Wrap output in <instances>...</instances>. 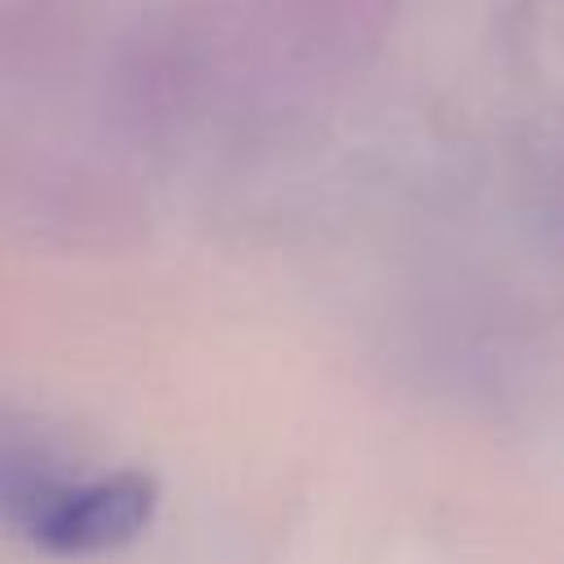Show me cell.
Here are the masks:
<instances>
[{
	"label": "cell",
	"mask_w": 564,
	"mask_h": 564,
	"mask_svg": "<svg viewBox=\"0 0 564 564\" xmlns=\"http://www.w3.org/2000/svg\"><path fill=\"white\" fill-rule=\"evenodd\" d=\"M154 511V485L137 471L101 476L88 485H40L26 502V533L44 551L88 555L141 533Z\"/></svg>",
	"instance_id": "1"
}]
</instances>
